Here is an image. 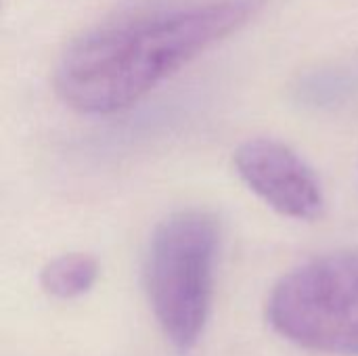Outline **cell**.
Wrapping results in <instances>:
<instances>
[{
  "label": "cell",
  "mask_w": 358,
  "mask_h": 356,
  "mask_svg": "<svg viewBox=\"0 0 358 356\" xmlns=\"http://www.w3.org/2000/svg\"><path fill=\"white\" fill-rule=\"evenodd\" d=\"M264 0H174L76 36L55 69L57 94L82 113H113L250 21Z\"/></svg>",
  "instance_id": "1"
},
{
  "label": "cell",
  "mask_w": 358,
  "mask_h": 356,
  "mask_svg": "<svg viewBox=\"0 0 358 356\" xmlns=\"http://www.w3.org/2000/svg\"><path fill=\"white\" fill-rule=\"evenodd\" d=\"M266 319L300 348L358 356V250L334 252L287 273L268 296Z\"/></svg>",
  "instance_id": "3"
},
{
  "label": "cell",
  "mask_w": 358,
  "mask_h": 356,
  "mask_svg": "<svg viewBox=\"0 0 358 356\" xmlns=\"http://www.w3.org/2000/svg\"><path fill=\"white\" fill-rule=\"evenodd\" d=\"M220 229L206 210H182L153 231L143 279L151 311L164 336L191 350L203 334L214 285Z\"/></svg>",
  "instance_id": "2"
},
{
  "label": "cell",
  "mask_w": 358,
  "mask_h": 356,
  "mask_svg": "<svg viewBox=\"0 0 358 356\" xmlns=\"http://www.w3.org/2000/svg\"><path fill=\"white\" fill-rule=\"evenodd\" d=\"M239 178L275 212L294 220L321 216L325 195L315 170L287 145L252 138L233 155Z\"/></svg>",
  "instance_id": "4"
},
{
  "label": "cell",
  "mask_w": 358,
  "mask_h": 356,
  "mask_svg": "<svg viewBox=\"0 0 358 356\" xmlns=\"http://www.w3.org/2000/svg\"><path fill=\"white\" fill-rule=\"evenodd\" d=\"M99 277V262L90 254L73 252L50 260L40 273V287L57 300H73L90 292Z\"/></svg>",
  "instance_id": "5"
}]
</instances>
